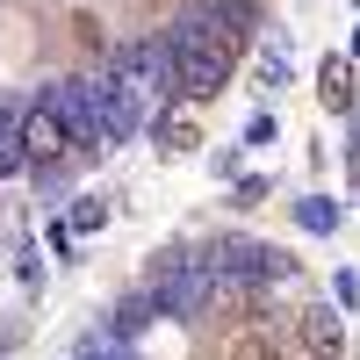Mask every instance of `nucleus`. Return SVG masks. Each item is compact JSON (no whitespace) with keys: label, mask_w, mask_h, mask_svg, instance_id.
<instances>
[{"label":"nucleus","mask_w":360,"mask_h":360,"mask_svg":"<svg viewBox=\"0 0 360 360\" xmlns=\"http://www.w3.org/2000/svg\"><path fill=\"white\" fill-rule=\"evenodd\" d=\"M209 288H217V274H209V252H159V259H152V303H159V310L195 317Z\"/></svg>","instance_id":"nucleus-3"},{"label":"nucleus","mask_w":360,"mask_h":360,"mask_svg":"<svg viewBox=\"0 0 360 360\" xmlns=\"http://www.w3.org/2000/svg\"><path fill=\"white\" fill-rule=\"evenodd\" d=\"M101 217H108V209H101V202H79V209H72V231H94Z\"/></svg>","instance_id":"nucleus-10"},{"label":"nucleus","mask_w":360,"mask_h":360,"mask_svg":"<svg viewBox=\"0 0 360 360\" xmlns=\"http://www.w3.org/2000/svg\"><path fill=\"white\" fill-rule=\"evenodd\" d=\"M295 217H303V231H332V224H339V202H324V195H310L303 209H295Z\"/></svg>","instance_id":"nucleus-8"},{"label":"nucleus","mask_w":360,"mask_h":360,"mask_svg":"<svg viewBox=\"0 0 360 360\" xmlns=\"http://www.w3.org/2000/svg\"><path fill=\"white\" fill-rule=\"evenodd\" d=\"M22 123H15V108H0V173H22Z\"/></svg>","instance_id":"nucleus-6"},{"label":"nucleus","mask_w":360,"mask_h":360,"mask_svg":"<svg viewBox=\"0 0 360 360\" xmlns=\"http://www.w3.org/2000/svg\"><path fill=\"white\" fill-rule=\"evenodd\" d=\"M101 94H108V137L123 144L144 115L173 94V51H166V37L159 44H123L108 58V72H101Z\"/></svg>","instance_id":"nucleus-1"},{"label":"nucleus","mask_w":360,"mask_h":360,"mask_svg":"<svg viewBox=\"0 0 360 360\" xmlns=\"http://www.w3.org/2000/svg\"><path fill=\"white\" fill-rule=\"evenodd\" d=\"M44 108L58 115V130H65L72 152H101V144H115L108 137V94H101V79H58L44 94Z\"/></svg>","instance_id":"nucleus-2"},{"label":"nucleus","mask_w":360,"mask_h":360,"mask_svg":"<svg viewBox=\"0 0 360 360\" xmlns=\"http://www.w3.org/2000/svg\"><path fill=\"white\" fill-rule=\"evenodd\" d=\"M22 152H29V159H58V152H65V130H58L51 108H37V115L22 123Z\"/></svg>","instance_id":"nucleus-5"},{"label":"nucleus","mask_w":360,"mask_h":360,"mask_svg":"<svg viewBox=\"0 0 360 360\" xmlns=\"http://www.w3.org/2000/svg\"><path fill=\"white\" fill-rule=\"evenodd\" d=\"M0 108H8V101H0Z\"/></svg>","instance_id":"nucleus-11"},{"label":"nucleus","mask_w":360,"mask_h":360,"mask_svg":"<svg viewBox=\"0 0 360 360\" xmlns=\"http://www.w3.org/2000/svg\"><path fill=\"white\" fill-rule=\"evenodd\" d=\"M209 274L231 281V288H252V281H281L288 259L274 245H259V238H217V252H209Z\"/></svg>","instance_id":"nucleus-4"},{"label":"nucleus","mask_w":360,"mask_h":360,"mask_svg":"<svg viewBox=\"0 0 360 360\" xmlns=\"http://www.w3.org/2000/svg\"><path fill=\"white\" fill-rule=\"evenodd\" d=\"M303 339H310L317 353H339V317H332V310H310V317H303Z\"/></svg>","instance_id":"nucleus-7"},{"label":"nucleus","mask_w":360,"mask_h":360,"mask_svg":"<svg viewBox=\"0 0 360 360\" xmlns=\"http://www.w3.org/2000/svg\"><path fill=\"white\" fill-rule=\"evenodd\" d=\"M144 317H152V295H130V303H123V317H115V332H123V339H130V332H137V324H144Z\"/></svg>","instance_id":"nucleus-9"}]
</instances>
